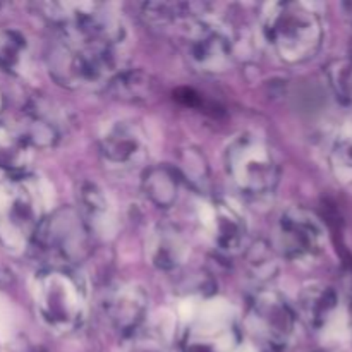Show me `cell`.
I'll use <instances>...</instances> for the list:
<instances>
[{
    "mask_svg": "<svg viewBox=\"0 0 352 352\" xmlns=\"http://www.w3.org/2000/svg\"><path fill=\"white\" fill-rule=\"evenodd\" d=\"M45 16L57 28L48 54L55 81L67 88H96L120 74L127 33L110 7L91 2L45 3Z\"/></svg>",
    "mask_w": 352,
    "mask_h": 352,
    "instance_id": "1",
    "label": "cell"
},
{
    "mask_svg": "<svg viewBox=\"0 0 352 352\" xmlns=\"http://www.w3.org/2000/svg\"><path fill=\"white\" fill-rule=\"evenodd\" d=\"M261 31L274 54L287 64L309 60L322 48V19L308 3H268L261 16Z\"/></svg>",
    "mask_w": 352,
    "mask_h": 352,
    "instance_id": "2",
    "label": "cell"
},
{
    "mask_svg": "<svg viewBox=\"0 0 352 352\" xmlns=\"http://www.w3.org/2000/svg\"><path fill=\"white\" fill-rule=\"evenodd\" d=\"M34 301L45 325L58 333L74 332L86 315V291L69 267H47L34 280Z\"/></svg>",
    "mask_w": 352,
    "mask_h": 352,
    "instance_id": "3",
    "label": "cell"
},
{
    "mask_svg": "<svg viewBox=\"0 0 352 352\" xmlns=\"http://www.w3.org/2000/svg\"><path fill=\"white\" fill-rule=\"evenodd\" d=\"M226 168L239 191L250 196H267L280 179V165L267 138L243 131L226 150Z\"/></svg>",
    "mask_w": 352,
    "mask_h": 352,
    "instance_id": "4",
    "label": "cell"
},
{
    "mask_svg": "<svg viewBox=\"0 0 352 352\" xmlns=\"http://www.w3.org/2000/svg\"><path fill=\"white\" fill-rule=\"evenodd\" d=\"M31 243L43 254L48 267H69L82 260L89 250V230L78 212L60 208L45 217L34 230Z\"/></svg>",
    "mask_w": 352,
    "mask_h": 352,
    "instance_id": "5",
    "label": "cell"
},
{
    "mask_svg": "<svg viewBox=\"0 0 352 352\" xmlns=\"http://www.w3.org/2000/svg\"><path fill=\"white\" fill-rule=\"evenodd\" d=\"M274 246L285 260L296 263L311 261L325 248V230L311 212L292 206L284 210L277 219Z\"/></svg>",
    "mask_w": 352,
    "mask_h": 352,
    "instance_id": "6",
    "label": "cell"
},
{
    "mask_svg": "<svg viewBox=\"0 0 352 352\" xmlns=\"http://www.w3.org/2000/svg\"><path fill=\"white\" fill-rule=\"evenodd\" d=\"M189 64L201 72H220L229 67L232 43L222 26L210 17V12L195 17L179 31Z\"/></svg>",
    "mask_w": 352,
    "mask_h": 352,
    "instance_id": "7",
    "label": "cell"
},
{
    "mask_svg": "<svg viewBox=\"0 0 352 352\" xmlns=\"http://www.w3.org/2000/svg\"><path fill=\"white\" fill-rule=\"evenodd\" d=\"M298 313L275 291H258L248 309V325L268 351L277 352L291 344Z\"/></svg>",
    "mask_w": 352,
    "mask_h": 352,
    "instance_id": "8",
    "label": "cell"
},
{
    "mask_svg": "<svg viewBox=\"0 0 352 352\" xmlns=\"http://www.w3.org/2000/svg\"><path fill=\"white\" fill-rule=\"evenodd\" d=\"M201 223L213 246L236 254L246 244L248 223L243 213L227 201H210L201 210Z\"/></svg>",
    "mask_w": 352,
    "mask_h": 352,
    "instance_id": "9",
    "label": "cell"
},
{
    "mask_svg": "<svg viewBox=\"0 0 352 352\" xmlns=\"http://www.w3.org/2000/svg\"><path fill=\"white\" fill-rule=\"evenodd\" d=\"M100 150L109 164L131 167L143 160L146 151L143 129L133 119L110 120L100 134Z\"/></svg>",
    "mask_w": 352,
    "mask_h": 352,
    "instance_id": "10",
    "label": "cell"
},
{
    "mask_svg": "<svg viewBox=\"0 0 352 352\" xmlns=\"http://www.w3.org/2000/svg\"><path fill=\"white\" fill-rule=\"evenodd\" d=\"M2 215L7 226L19 237L30 239L43 220L40 198L26 182V177L12 181L10 188L3 191Z\"/></svg>",
    "mask_w": 352,
    "mask_h": 352,
    "instance_id": "11",
    "label": "cell"
},
{
    "mask_svg": "<svg viewBox=\"0 0 352 352\" xmlns=\"http://www.w3.org/2000/svg\"><path fill=\"white\" fill-rule=\"evenodd\" d=\"M105 313L113 329L131 336L144 323L148 315V296L136 284H119L105 298Z\"/></svg>",
    "mask_w": 352,
    "mask_h": 352,
    "instance_id": "12",
    "label": "cell"
},
{
    "mask_svg": "<svg viewBox=\"0 0 352 352\" xmlns=\"http://www.w3.org/2000/svg\"><path fill=\"white\" fill-rule=\"evenodd\" d=\"M339 309V294L323 282L305 285L298 296V315L315 332H322L332 323Z\"/></svg>",
    "mask_w": 352,
    "mask_h": 352,
    "instance_id": "13",
    "label": "cell"
},
{
    "mask_svg": "<svg viewBox=\"0 0 352 352\" xmlns=\"http://www.w3.org/2000/svg\"><path fill=\"white\" fill-rule=\"evenodd\" d=\"M148 261L160 272L177 270L189 256L184 234L170 223L155 227L146 244Z\"/></svg>",
    "mask_w": 352,
    "mask_h": 352,
    "instance_id": "14",
    "label": "cell"
},
{
    "mask_svg": "<svg viewBox=\"0 0 352 352\" xmlns=\"http://www.w3.org/2000/svg\"><path fill=\"white\" fill-rule=\"evenodd\" d=\"M33 164V146L19 127L0 126V170L10 181L24 179Z\"/></svg>",
    "mask_w": 352,
    "mask_h": 352,
    "instance_id": "15",
    "label": "cell"
},
{
    "mask_svg": "<svg viewBox=\"0 0 352 352\" xmlns=\"http://www.w3.org/2000/svg\"><path fill=\"white\" fill-rule=\"evenodd\" d=\"M79 217L88 227L89 234H105L112 222V206L109 196L96 182L85 181L78 191Z\"/></svg>",
    "mask_w": 352,
    "mask_h": 352,
    "instance_id": "16",
    "label": "cell"
},
{
    "mask_svg": "<svg viewBox=\"0 0 352 352\" xmlns=\"http://www.w3.org/2000/svg\"><path fill=\"white\" fill-rule=\"evenodd\" d=\"M143 191L153 205L160 208H170L179 198L181 179L167 165H155L144 174Z\"/></svg>",
    "mask_w": 352,
    "mask_h": 352,
    "instance_id": "17",
    "label": "cell"
},
{
    "mask_svg": "<svg viewBox=\"0 0 352 352\" xmlns=\"http://www.w3.org/2000/svg\"><path fill=\"white\" fill-rule=\"evenodd\" d=\"M28 58V41L19 31L0 30V67L9 72H19Z\"/></svg>",
    "mask_w": 352,
    "mask_h": 352,
    "instance_id": "18",
    "label": "cell"
},
{
    "mask_svg": "<svg viewBox=\"0 0 352 352\" xmlns=\"http://www.w3.org/2000/svg\"><path fill=\"white\" fill-rule=\"evenodd\" d=\"M330 165L342 184L352 188V134L337 138L330 150Z\"/></svg>",
    "mask_w": 352,
    "mask_h": 352,
    "instance_id": "19",
    "label": "cell"
},
{
    "mask_svg": "<svg viewBox=\"0 0 352 352\" xmlns=\"http://www.w3.org/2000/svg\"><path fill=\"white\" fill-rule=\"evenodd\" d=\"M333 93L344 105L352 107V58H337L327 67Z\"/></svg>",
    "mask_w": 352,
    "mask_h": 352,
    "instance_id": "20",
    "label": "cell"
},
{
    "mask_svg": "<svg viewBox=\"0 0 352 352\" xmlns=\"http://www.w3.org/2000/svg\"><path fill=\"white\" fill-rule=\"evenodd\" d=\"M112 82L117 95H122L126 98H141L150 89V81L141 72H124V74H117L112 79Z\"/></svg>",
    "mask_w": 352,
    "mask_h": 352,
    "instance_id": "21",
    "label": "cell"
},
{
    "mask_svg": "<svg viewBox=\"0 0 352 352\" xmlns=\"http://www.w3.org/2000/svg\"><path fill=\"white\" fill-rule=\"evenodd\" d=\"M250 267H251V270H253L254 277H258V278L268 277V275H272L275 272L274 256H272L270 251L265 250L263 246H260V248L256 246L253 251H251Z\"/></svg>",
    "mask_w": 352,
    "mask_h": 352,
    "instance_id": "22",
    "label": "cell"
},
{
    "mask_svg": "<svg viewBox=\"0 0 352 352\" xmlns=\"http://www.w3.org/2000/svg\"><path fill=\"white\" fill-rule=\"evenodd\" d=\"M188 352H230V344L229 346H223V344L215 342V340L199 339L192 340V342L189 344Z\"/></svg>",
    "mask_w": 352,
    "mask_h": 352,
    "instance_id": "23",
    "label": "cell"
},
{
    "mask_svg": "<svg viewBox=\"0 0 352 352\" xmlns=\"http://www.w3.org/2000/svg\"><path fill=\"white\" fill-rule=\"evenodd\" d=\"M342 9H344V16H346L347 23H349V24H351V28H352V2H349V3H344Z\"/></svg>",
    "mask_w": 352,
    "mask_h": 352,
    "instance_id": "24",
    "label": "cell"
},
{
    "mask_svg": "<svg viewBox=\"0 0 352 352\" xmlns=\"http://www.w3.org/2000/svg\"><path fill=\"white\" fill-rule=\"evenodd\" d=\"M134 352H158V351H155V349H136Z\"/></svg>",
    "mask_w": 352,
    "mask_h": 352,
    "instance_id": "25",
    "label": "cell"
},
{
    "mask_svg": "<svg viewBox=\"0 0 352 352\" xmlns=\"http://www.w3.org/2000/svg\"><path fill=\"white\" fill-rule=\"evenodd\" d=\"M2 103H3V98H2V95H0V109H2Z\"/></svg>",
    "mask_w": 352,
    "mask_h": 352,
    "instance_id": "26",
    "label": "cell"
}]
</instances>
